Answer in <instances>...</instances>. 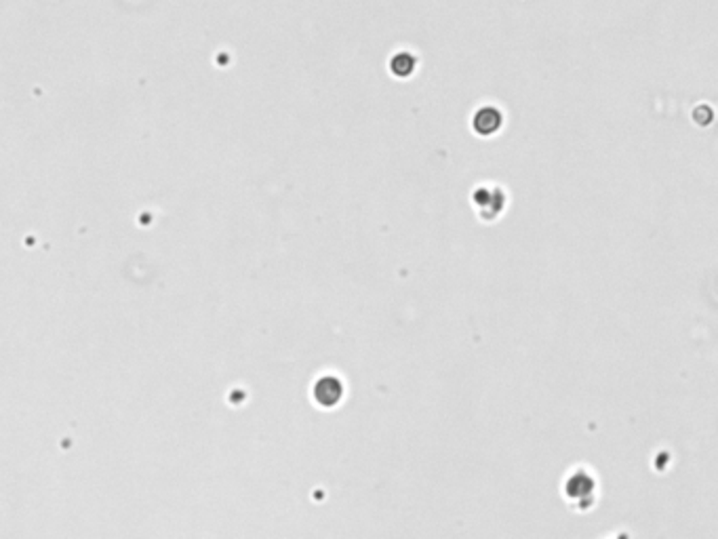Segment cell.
Returning <instances> with one entry per match:
<instances>
[{
  "mask_svg": "<svg viewBox=\"0 0 718 539\" xmlns=\"http://www.w3.org/2000/svg\"><path fill=\"white\" fill-rule=\"evenodd\" d=\"M314 400L318 403V407H335L339 405L341 396H343V384L341 380H337L335 375H325L314 384Z\"/></svg>",
  "mask_w": 718,
  "mask_h": 539,
  "instance_id": "1",
  "label": "cell"
},
{
  "mask_svg": "<svg viewBox=\"0 0 718 539\" xmlns=\"http://www.w3.org/2000/svg\"><path fill=\"white\" fill-rule=\"evenodd\" d=\"M390 70L394 76H400V78L411 76L415 70V58L409 55V53H398V55H394L390 62Z\"/></svg>",
  "mask_w": 718,
  "mask_h": 539,
  "instance_id": "2",
  "label": "cell"
},
{
  "mask_svg": "<svg viewBox=\"0 0 718 539\" xmlns=\"http://www.w3.org/2000/svg\"><path fill=\"white\" fill-rule=\"evenodd\" d=\"M474 127L478 133H491L499 127V114L495 110H491V107H485V110H481L474 118Z\"/></svg>",
  "mask_w": 718,
  "mask_h": 539,
  "instance_id": "3",
  "label": "cell"
}]
</instances>
